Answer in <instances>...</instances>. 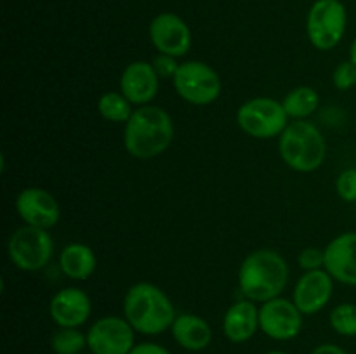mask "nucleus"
Masks as SVG:
<instances>
[{
  "mask_svg": "<svg viewBox=\"0 0 356 354\" xmlns=\"http://www.w3.org/2000/svg\"><path fill=\"white\" fill-rule=\"evenodd\" d=\"M174 139L172 117L155 104L138 106L125 124V151L138 160H152L169 149Z\"/></svg>",
  "mask_w": 356,
  "mask_h": 354,
  "instance_id": "f257e3e1",
  "label": "nucleus"
},
{
  "mask_svg": "<svg viewBox=\"0 0 356 354\" xmlns=\"http://www.w3.org/2000/svg\"><path fill=\"white\" fill-rule=\"evenodd\" d=\"M289 281L287 260L278 252L259 248L243 259L238 269V287L243 297L264 302L280 297Z\"/></svg>",
  "mask_w": 356,
  "mask_h": 354,
  "instance_id": "f03ea898",
  "label": "nucleus"
},
{
  "mask_svg": "<svg viewBox=\"0 0 356 354\" xmlns=\"http://www.w3.org/2000/svg\"><path fill=\"white\" fill-rule=\"evenodd\" d=\"M176 309L165 292L149 281H139L124 297V318L143 335H160L172 326Z\"/></svg>",
  "mask_w": 356,
  "mask_h": 354,
  "instance_id": "7ed1b4c3",
  "label": "nucleus"
},
{
  "mask_svg": "<svg viewBox=\"0 0 356 354\" xmlns=\"http://www.w3.org/2000/svg\"><path fill=\"white\" fill-rule=\"evenodd\" d=\"M278 153L289 169L302 174L315 172L325 162L327 142L312 121L296 120L278 137Z\"/></svg>",
  "mask_w": 356,
  "mask_h": 354,
  "instance_id": "20e7f679",
  "label": "nucleus"
},
{
  "mask_svg": "<svg viewBox=\"0 0 356 354\" xmlns=\"http://www.w3.org/2000/svg\"><path fill=\"white\" fill-rule=\"evenodd\" d=\"M236 124L254 139L280 137L287 128L289 115L284 104L271 97H254L236 111Z\"/></svg>",
  "mask_w": 356,
  "mask_h": 354,
  "instance_id": "39448f33",
  "label": "nucleus"
},
{
  "mask_svg": "<svg viewBox=\"0 0 356 354\" xmlns=\"http://www.w3.org/2000/svg\"><path fill=\"white\" fill-rule=\"evenodd\" d=\"M348 26L346 7L341 0H316L306 17V35L318 51H332L341 44Z\"/></svg>",
  "mask_w": 356,
  "mask_h": 354,
  "instance_id": "423d86ee",
  "label": "nucleus"
},
{
  "mask_svg": "<svg viewBox=\"0 0 356 354\" xmlns=\"http://www.w3.org/2000/svg\"><path fill=\"white\" fill-rule=\"evenodd\" d=\"M7 255L17 269L35 273L51 262L54 255V239L47 229L24 224L9 236Z\"/></svg>",
  "mask_w": 356,
  "mask_h": 354,
  "instance_id": "0eeeda50",
  "label": "nucleus"
},
{
  "mask_svg": "<svg viewBox=\"0 0 356 354\" xmlns=\"http://www.w3.org/2000/svg\"><path fill=\"white\" fill-rule=\"evenodd\" d=\"M172 83L177 96L193 106H209L222 92L221 76L204 61L181 62Z\"/></svg>",
  "mask_w": 356,
  "mask_h": 354,
  "instance_id": "6e6552de",
  "label": "nucleus"
},
{
  "mask_svg": "<svg viewBox=\"0 0 356 354\" xmlns=\"http://www.w3.org/2000/svg\"><path fill=\"white\" fill-rule=\"evenodd\" d=\"M136 346V330L120 316H103L87 330L92 354H129Z\"/></svg>",
  "mask_w": 356,
  "mask_h": 354,
  "instance_id": "1a4fd4ad",
  "label": "nucleus"
},
{
  "mask_svg": "<svg viewBox=\"0 0 356 354\" xmlns=\"http://www.w3.org/2000/svg\"><path fill=\"white\" fill-rule=\"evenodd\" d=\"M302 314L294 301L277 297L259 307V330L273 340H292L301 333Z\"/></svg>",
  "mask_w": 356,
  "mask_h": 354,
  "instance_id": "9d476101",
  "label": "nucleus"
},
{
  "mask_svg": "<svg viewBox=\"0 0 356 354\" xmlns=\"http://www.w3.org/2000/svg\"><path fill=\"white\" fill-rule=\"evenodd\" d=\"M149 40L159 54L181 58L190 52L193 38L183 17L174 12H162L149 23Z\"/></svg>",
  "mask_w": 356,
  "mask_h": 354,
  "instance_id": "9b49d317",
  "label": "nucleus"
},
{
  "mask_svg": "<svg viewBox=\"0 0 356 354\" xmlns=\"http://www.w3.org/2000/svg\"><path fill=\"white\" fill-rule=\"evenodd\" d=\"M16 212L26 226L51 229L59 222V203L51 191L44 187H24L16 198Z\"/></svg>",
  "mask_w": 356,
  "mask_h": 354,
  "instance_id": "f8f14e48",
  "label": "nucleus"
},
{
  "mask_svg": "<svg viewBox=\"0 0 356 354\" xmlns=\"http://www.w3.org/2000/svg\"><path fill=\"white\" fill-rule=\"evenodd\" d=\"M92 312L90 297L79 287L61 288L49 302V314L59 328H80Z\"/></svg>",
  "mask_w": 356,
  "mask_h": 354,
  "instance_id": "ddd939ff",
  "label": "nucleus"
},
{
  "mask_svg": "<svg viewBox=\"0 0 356 354\" xmlns=\"http://www.w3.org/2000/svg\"><path fill=\"white\" fill-rule=\"evenodd\" d=\"M334 295V278L325 269L305 271L298 280L292 301L305 316L316 314L330 302Z\"/></svg>",
  "mask_w": 356,
  "mask_h": 354,
  "instance_id": "4468645a",
  "label": "nucleus"
},
{
  "mask_svg": "<svg viewBox=\"0 0 356 354\" xmlns=\"http://www.w3.org/2000/svg\"><path fill=\"white\" fill-rule=\"evenodd\" d=\"M323 269L343 285L356 287V231L341 233L323 248Z\"/></svg>",
  "mask_w": 356,
  "mask_h": 354,
  "instance_id": "2eb2a0df",
  "label": "nucleus"
},
{
  "mask_svg": "<svg viewBox=\"0 0 356 354\" xmlns=\"http://www.w3.org/2000/svg\"><path fill=\"white\" fill-rule=\"evenodd\" d=\"M160 78L149 61H132L120 75V92L134 106H146L159 94Z\"/></svg>",
  "mask_w": 356,
  "mask_h": 354,
  "instance_id": "dca6fc26",
  "label": "nucleus"
},
{
  "mask_svg": "<svg viewBox=\"0 0 356 354\" xmlns=\"http://www.w3.org/2000/svg\"><path fill=\"white\" fill-rule=\"evenodd\" d=\"M259 330V307L249 298L235 302L222 318V332L233 344H243L252 339Z\"/></svg>",
  "mask_w": 356,
  "mask_h": 354,
  "instance_id": "f3484780",
  "label": "nucleus"
},
{
  "mask_svg": "<svg viewBox=\"0 0 356 354\" xmlns=\"http://www.w3.org/2000/svg\"><path fill=\"white\" fill-rule=\"evenodd\" d=\"M170 332H172L174 340L183 349L193 351V353L207 349L212 342L211 325L202 316L191 314V312L177 314L170 326Z\"/></svg>",
  "mask_w": 356,
  "mask_h": 354,
  "instance_id": "a211bd4d",
  "label": "nucleus"
},
{
  "mask_svg": "<svg viewBox=\"0 0 356 354\" xmlns=\"http://www.w3.org/2000/svg\"><path fill=\"white\" fill-rule=\"evenodd\" d=\"M97 267V257L86 243H70L59 253V269L66 278L86 281Z\"/></svg>",
  "mask_w": 356,
  "mask_h": 354,
  "instance_id": "6ab92c4d",
  "label": "nucleus"
},
{
  "mask_svg": "<svg viewBox=\"0 0 356 354\" xmlns=\"http://www.w3.org/2000/svg\"><path fill=\"white\" fill-rule=\"evenodd\" d=\"M289 118L306 120L309 115L315 113L320 106V94L313 87L301 85L292 89L282 101Z\"/></svg>",
  "mask_w": 356,
  "mask_h": 354,
  "instance_id": "aec40b11",
  "label": "nucleus"
},
{
  "mask_svg": "<svg viewBox=\"0 0 356 354\" xmlns=\"http://www.w3.org/2000/svg\"><path fill=\"white\" fill-rule=\"evenodd\" d=\"M134 104L122 92H104L97 101V111L101 117L113 124H127L134 113Z\"/></svg>",
  "mask_w": 356,
  "mask_h": 354,
  "instance_id": "412c9836",
  "label": "nucleus"
},
{
  "mask_svg": "<svg viewBox=\"0 0 356 354\" xmlns=\"http://www.w3.org/2000/svg\"><path fill=\"white\" fill-rule=\"evenodd\" d=\"M87 347V333L80 328H59L51 337V349L54 354H82Z\"/></svg>",
  "mask_w": 356,
  "mask_h": 354,
  "instance_id": "4be33fe9",
  "label": "nucleus"
},
{
  "mask_svg": "<svg viewBox=\"0 0 356 354\" xmlns=\"http://www.w3.org/2000/svg\"><path fill=\"white\" fill-rule=\"evenodd\" d=\"M330 326L343 337H356V304L343 302L332 309L329 316Z\"/></svg>",
  "mask_w": 356,
  "mask_h": 354,
  "instance_id": "5701e85b",
  "label": "nucleus"
},
{
  "mask_svg": "<svg viewBox=\"0 0 356 354\" xmlns=\"http://www.w3.org/2000/svg\"><path fill=\"white\" fill-rule=\"evenodd\" d=\"M336 191L339 198L346 203L356 201V169H344L336 179Z\"/></svg>",
  "mask_w": 356,
  "mask_h": 354,
  "instance_id": "b1692460",
  "label": "nucleus"
},
{
  "mask_svg": "<svg viewBox=\"0 0 356 354\" xmlns=\"http://www.w3.org/2000/svg\"><path fill=\"white\" fill-rule=\"evenodd\" d=\"M332 83L337 90H350L356 85V66L350 59L337 65L332 73Z\"/></svg>",
  "mask_w": 356,
  "mask_h": 354,
  "instance_id": "393cba45",
  "label": "nucleus"
},
{
  "mask_svg": "<svg viewBox=\"0 0 356 354\" xmlns=\"http://www.w3.org/2000/svg\"><path fill=\"white\" fill-rule=\"evenodd\" d=\"M298 262L302 271L323 269L325 255H323V250L315 248V246H308V248L301 250V253H299L298 257Z\"/></svg>",
  "mask_w": 356,
  "mask_h": 354,
  "instance_id": "a878e982",
  "label": "nucleus"
},
{
  "mask_svg": "<svg viewBox=\"0 0 356 354\" xmlns=\"http://www.w3.org/2000/svg\"><path fill=\"white\" fill-rule=\"evenodd\" d=\"M153 68H155L156 75H159L160 80L170 78L172 80L176 76L177 69H179V62H177V58L167 54H159L155 56V59L152 61Z\"/></svg>",
  "mask_w": 356,
  "mask_h": 354,
  "instance_id": "bb28decb",
  "label": "nucleus"
},
{
  "mask_svg": "<svg viewBox=\"0 0 356 354\" xmlns=\"http://www.w3.org/2000/svg\"><path fill=\"white\" fill-rule=\"evenodd\" d=\"M129 354H170L167 347L160 346L156 342H139L132 347Z\"/></svg>",
  "mask_w": 356,
  "mask_h": 354,
  "instance_id": "cd10ccee",
  "label": "nucleus"
},
{
  "mask_svg": "<svg viewBox=\"0 0 356 354\" xmlns=\"http://www.w3.org/2000/svg\"><path fill=\"white\" fill-rule=\"evenodd\" d=\"M312 354H348L346 351L341 346H336V344H320L315 349L312 351Z\"/></svg>",
  "mask_w": 356,
  "mask_h": 354,
  "instance_id": "c85d7f7f",
  "label": "nucleus"
},
{
  "mask_svg": "<svg viewBox=\"0 0 356 354\" xmlns=\"http://www.w3.org/2000/svg\"><path fill=\"white\" fill-rule=\"evenodd\" d=\"M350 61L356 66V38L351 42V45H350Z\"/></svg>",
  "mask_w": 356,
  "mask_h": 354,
  "instance_id": "c756f323",
  "label": "nucleus"
},
{
  "mask_svg": "<svg viewBox=\"0 0 356 354\" xmlns=\"http://www.w3.org/2000/svg\"><path fill=\"white\" fill-rule=\"evenodd\" d=\"M273 354H280V353H273Z\"/></svg>",
  "mask_w": 356,
  "mask_h": 354,
  "instance_id": "7c9ffc66",
  "label": "nucleus"
},
{
  "mask_svg": "<svg viewBox=\"0 0 356 354\" xmlns=\"http://www.w3.org/2000/svg\"><path fill=\"white\" fill-rule=\"evenodd\" d=\"M82 354H83V353H82ZM89 354H92V353H89Z\"/></svg>",
  "mask_w": 356,
  "mask_h": 354,
  "instance_id": "2f4dec72",
  "label": "nucleus"
}]
</instances>
